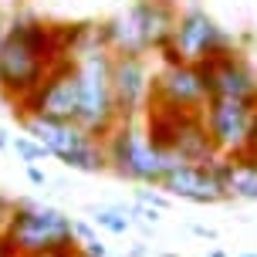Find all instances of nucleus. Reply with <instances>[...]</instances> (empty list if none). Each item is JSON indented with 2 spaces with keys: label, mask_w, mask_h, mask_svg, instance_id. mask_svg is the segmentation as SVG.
<instances>
[{
  "label": "nucleus",
  "mask_w": 257,
  "mask_h": 257,
  "mask_svg": "<svg viewBox=\"0 0 257 257\" xmlns=\"http://www.w3.org/2000/svg\"><path fill=\"white\" fill-rule=\"evenodd\" d=\"M112 61H115V54L105 41L102 24H88L75 51V71H78V88H81L78 125H85L102 142L122 122L115 105V85H112Z\"/></svg>",
  "instance_id": "1"
},
{
  "label": "nucleus",
  "mask_w": 257,
  "mask_h": 257,
  "mask_svg": "<svg viewBox=\"0 0 257 257\" xmlns=\"http://www.w3.org/2000/svg\"><path fill=\"white\" fill-rule=\"evenodd\" d=\"M4 240L17 257L48 254V250H78L71 217H64L58 206H41L31 200H17L4 220Z\"/></svg>",
  "instance_id": "2"
},
{
  "label": "nucleus",
  "mask_w": 257,
  "mask_h": 257,
  "mask_svg": "<svg viewBox=\"0 0 257 257\" xmlns=\"http://www.w3.org/2000/svg\"><path fill=\"white\" fill-rule=\"evenodd\" d=\"M14 118L27 136H34L41 146H48L51 159H58L61 166L78 169V173H105L108 169L105 142L95 139L85 125L44 118V115H34V112H14Z\"/></svg>",
  "instance_id": "3"
},
{
  "label": "nucleus",
  "mask_w": 257,
  "mask_h": 257,
  "mask_svg": "<svg viewBox=\"0 0 257 257\" xmlns=\"http://www.w3.org/2000/svg\"><path fill=\"white\" fill-rule=\"evenodd\" d=\"M105 156H108V169L136 186H159L163 176L176 166V159L149 139V132H146V125H139V118L118 122L105 136Z\"/></svg>",
  "instance_id": "4"
},
{
  "label": "nucleus",
  "mask_w": 257,
  "mask_h": 257,
  "mask_svg": "<svg viewBox=\"0 0 257 257\" xmlns=\"http://www.w3.org/2000/svg\"><path fill=\"white\" fill-rule=\"evenodd\" d=\"M233 48V38L217 24L213 14H206L200 4H186L180 7V24L173 34V44L159 54L163 64H203L217 51Z\"/></svg>",
  "instance_id": "5"
},
{
  "label": "nucleus",
  "mask_w": 257,
  "mask_h": 257,
  "mask_svg": "<svg viewBox=\"0 0 257 257\" xmlns=\"http://www.w3.org/2000/svg\"><path fill=\"white\" fill-rule=\"evenodd\" d=\"M14 112H34L44 118H58V122H78L81 112V88H78V71L75 58L68 54L54 64L48 78L41 81V88L27 98L24 105H17Z\"/></svg>",
  "instance_id": "6"
},
{
  "label": "nucleus",
  "mask_w": 257,
  "mask_h": 257,
  "mask_svg": "<svg viewBox=\"0 0 257 257\" xmlns=\"http://www.w3.org/2000/svg\"><path fill=\"white\" fill-rule=\"evenodd\" d=\"M206 132L213 139L217 156H237L247 149L257 125V102L240 98H210L203 108Z\"/></svg>",
  "instance_id": "7"
},
{
  "label": "nucleus",
  "mask_w": 257,
  "mask_h": 257,
  "mask_svg": "<svg viewBox=\"0 0 257 257\" xmlns=\"http://www.w3.org/2000/svg\"><path fill=\"white\" fill-rule=\"evenodd\" d=\"M206 102H210V85H206L200 64H163L153 75L149 105L176 108V112H203Z\"/></svg>",
  "instance_id": "8"
},
{
  "label": "nucleus",
  "mask_w": 257,
  "mask_h": 257,
  "mask_svg": "<svg viewBox=\"0 0 257 257\" xmlns=\"http://www.w3.org/2000/svg\"><path fill=\"white\" fill-rule=\"evenodd\" d=\"M210 98H240V102H257V68L244 58V51L233 44L227 51H217L200 64Z\"/></svg>",
  "instance_id": "9"
},
{
  "label": "nucleus",
  "mask_w": 257,
  "mask_h": 257,
  "mask_svg": "<svg viewBox=\"0 0 257 257\" xmlns=\"http://www.w3.org/2000/svg\"><path fill=\"white\" fill-rule=\"evenodd\" d=\"M159 190L169 193L173 200H186V203H200V206H213V203H227V186L220 180L217 159L213 163H176L169 169Z\"/></svg>",
  "instance_id": "10"
},
{
  "label": "nucleus",
  "mask_w": 257,
  "mask_h": 257,
  "mask_svg": "<svg viewBox=\"0 0 257 257\" xmlns=\"http://www.w3.org/2000/svg\"><path fill=\"white\" fill-rule=\"evenodd\" d=\"M153 75L156 71L149 68L146 54H115L112 85H115V105L122 122L146 115L149 98H153Z\"/></svg>",
  "instance_id": "11"
},
{
  "label": "nucleus",
  "mask_w": 257,
  "mask_h": 257,
  "mask_svg": "<svg viewBox=\"0 0 257 257\" xmlns=\"http://www.w3.org/2000/svg\"><path fill=\"white\" fill-rule=\"evenodd\" d=\"M132 4L139 11L149 54H163L173 44V34L180 24V4L176 0H132Z\"/></svg>",
  "instance_id": "12"
},
{
  "label": "nucleus",
  "mask_w": 257,
  "mask_h": 257,
  "mask_svg": "<svg viewBox=\"0 0 257 257\" xmlns=\"http://www.w3.org/2000/svg\"><path fill=\"white\" fill-rule=\"evenodd\" d=\"M220 180L227 186L230 200L257 203V156L254 153H237V156H217Z\"/></svg>",
  "instance_id": "13"
},
{
  "label": "nucleus",
  "mask_w": 257,
  "mask_h": 257,
  "mask_svg": "<svg viewBox=\"0 0 257 257\" xmlns=\"http://www.w3.org/2000/svg\"><path fill=\"white\" fill-rule=\"evenodd\" d=\"M102 31H105V41H108L112 54H149L146 31H142V21H139L136 4H128L122 14L102 21Z\"/></svg>",
  "instance_id": "14"
},
{
  "label": "nucleus",
  "mask_w": 257,
  "mask_h": 257,
  "mask_svg": "<svg viewBox=\"0 0 257 257\" xmlns=\"http://www.w3.org/2000/svg\"><path fill=\"white\" fill-rule=\"evenodd\" d=\"M88 217H91V223H95V227H102V230L115 233V237H122V233H128L132 227H136L125 206H112V203L88 206Z\"/></svg>",
  "instance_id": "15"
},
{
  "label": "nucleus",
  "mask_w": 257,
  "mask_h": 257,
  "mask_svg": "<svg viewBox=\"0 0 257 257\" xmlns=\"http://www.w3.org/2000/svg\"><path fill=\"white\" fill-rule=\"evenodd\" d=\"M11 149L17 153V159H21V163H41V159H51L48 146H41V142L34 139V136H27V132L14 136V139H11Z\"/></svg>",
  "instance_id": "16"
},
{
  "label": "nucleus",
  "mask_w": 257,
  "mask_h": 257,
  "mask_svg": "<svg viewBox=\"0 0 257 257\" xmlns=\"http://www.w3.org/2000/svg\"><path fill=\"white\" fill-rule=\"evenodd\" d=\"M136 203L156 206V210H163V213H166L169 206H173V196H169V193H163L159 186H139V190H136Z\"/></svg>",
  "instance_id": "17"
},
{
  "label": "nucleus",
  "mask_w": 257,
  "mask_h": 257,
  "mask_svg": "<svg viewBox=\"0 0 257 257\" xmlns=\"http://www.w3.org/2000/svg\"><path fill=\"white\" fill-rule=\"evenodd\" d=\"M71 233H75V244L78 247H88V244L98 240V237L91 233V227H88V223H81V220H71Z\"/></svg>",
  "instance_id": "18"
},
{
  "label": "nucleus",
  "mask_w": 257,
  "mask_h": 257,
  "mask_svg": "<svg viewBox=\"0 0 257 257\" xmlns=\"http://www.w3.org/2000/svg\"><path fill=\"white\" fill-rule=\"evenodd\" d=\"M24 173H27V180H31V186H38V190H44V186L51 183V176H48L38 163H24Z\"/></svg>",
  "instance_id": "19"
},
{
  "label": "nucleus",
  "mask_w": 257,
  "mask_h": 257,
  "mask_svg": "<svg viewBox=\"0 0 257 257\" xmlns=\"http://www.w3.org/2000/svg\"><path fill=\"white\" fill-rule=\"evenodd\" d=\"M190 230H193V233H196V237H206V240H217V237H220V233H217V230H213V227H200V223H193Z\"/></svg>",
  "instance_id": "20"
},
{
  "label": "nucleus",
  "mask_w": 257,
  "mask_h": 257,
  "mask_svg": "<svg viewBox=\"0 0 257 257\" xmlns=\"http://www.w3.org/2000/svg\"><path fill=\"white\" fill-rule=\"evenodd\" d=\"M27 257H78V250H48V254H27Z\"/></svg>",
  "instance_id": "21"
},
{
  "label": "nucleus",
  "mask_w": 257,
  "mask_h": 257,
  "mask_svg": "<svg viewBox=\"0 0 257 257\" xmlns=\"http://www.w3.org/2000/svg\"><path fill=\"white\" fill-rule=\"evenodd\" d=\"M0 257H17L11 250V244H7V240H4V233H0Z\"/></svg>",
  "instance_id": "22"
},
{
  "label": "nucleus",
  "mask_w": 257,
  "mask_h": 257,
  "mask_svg": "<svg viewBox=\"0 0 257 257\" xmlns=\"http://www.w3.org/2000/svg\"><path fill=\"white\" fill-rule=\"evenodd\" d=\"M4 41H7V17L0 14V48H4Z\"/></svg>",
  "instance_id": "23"
},
{
  "label": "nucleus",
  "mask_w": 257,
  "mask_h": 257,
  "mask_svg": "<svg viewBox=\"0 0 257 257\" xmlns=\"http://www.w3.org/2000/svg\"><path fill=\"white\" fill-rule=\"evenodd\" d=\"M244 153H254V156H257V125H254V136H250V142H247Z\"/></svg>",
  "instance_id": "24"
},
{
  "label": "nucleus",
  "mask_w": 257,
  "mask_h": 257,
  "mask_svg": "<svg viewBox=\"0 0 257 257\" xmlns=\"http://www.w3.org/2000/svg\"><path fill=\"white\" fill-rule=\"evenodd\" d=\"M0 149H11V136H7V128H0Z\"/></svg>",
  "instance_id": "25"
},
{
  "label": "nucleus",
  "mask_w": 257,
  "mask_h": 257,
  "mask_svg": "<svg viewBox=\"0 0 257 257\" xmlns=\"http://www.w3.org/2000/svg\"><path fill=\"white\" fill-rule=\"evenodd\" d=\"M128 257H146V244H136L132 250H128Z\"/></svg>",
  "instance_id": "26"
},
{
  "label": "nucleus",
  "mask_w": 257,
  "mask_h": 257,
  "mask_svg": "<svg viewBox=\"0 0 257 257\" xmlns=\"http://www.w3.org/2000/svg\"><path fill=\"white\" fill-rule=\"evenodd\" d=\"M206 257H230V254H227L223 247H213V250H210V254H206Z\"/></svg>",
  "instance_id": "27"
},
{
  "label": "nucleus",
  "mask_w": 257,
  "mask_h": 257,
  "mask_svg": "<svg viewBox=\"0 0 257 257\" xmlns=\"http://www.w3.org/2000/svg\"><path fill=\"white\" fill-rule=\"evenodd\" d=\"M237 257H257V250H250V254H237Z\"/></svg>",
  "instance_id": "28"
},
{
  "label": "nucleus",
  "mask_w": 257,
  "mask_h": 257,
  "mask_svg": "<svg viewBox=\"0 0 257 257\" xmlns=\"http://www.w3.org/2000/svg\"><path fill=\"white\" fill-rule=\"evenodd\" d=\"M78 257H81V254H78Z\"/></svg>",
  "instance_id": "29"
}]
</instances>
